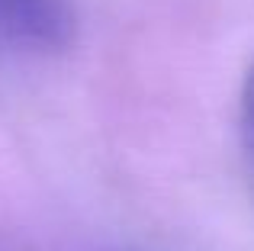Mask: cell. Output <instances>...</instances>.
Here are the masks:
<instances>
[{"mask_svg":"<svg viewBox=\"0 0 254 251\" xmlns=\"http://www.w3.org/2000/svg\"><path fill=\"white\" fill-rule=\"evenodd\" d=\"M242 126H245V142H248L251 161H254V64L245 81V97H242Z\"/></svg>","mask_w":254,"mask_h":251,"instance_id":"cell-2","label":"cell"},{"mask_svg":"<svg viewBox=\"0 0 254 251\" xmlns=\"http://www.w3.org/2000/svg\"><path fill=\"white\" fill-rule=\"evenodd\" d=\"M0 32L23 45H62L71 32L64 0H0Z\"/></svg>","mask_w":254,"mask_h":251,"instance_id":"cell-1","label":"cell"}]
</instances>
